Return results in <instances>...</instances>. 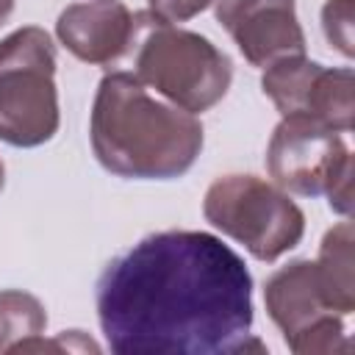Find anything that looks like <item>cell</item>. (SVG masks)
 Returning <instances> with one entry per match:
<instances>
[{
	"mask_svg": "<svg viewBox=\"0 0 355 355\" xmlns=\"http://www.w3.org/2000/svg\"><path fill=\"white\" fill-rule=\"evenodd\" d=\"M216 19L252 67L305 53L294 0H216Z\"/></svg>",
	"mask_w": 355,
	"mask_h": 355,
	"instance_id": "7",
	"label": "cell"
},
{
	"mask_svg": "<svg viewBox=\"0 0 355 355\" xmlns=\"http://www.w3.org/2000/svg\"><path fill=\"white\" fill-rule=\"evenodd\" d=\"M3 183H6V166H3V158H0V191H3Z\"/></svg>",
	"mask_w": 355,
	"mask_h": 355,
	"instance_id": "19",
	"label": "cell"
},
{
	"mask_svg": "<svg viewBox=\"0 0 355 355\" xmlns=\"http://www.w3.org/2000/svg\"><path fill=\"white\" fill-rule=\"evenodd\" d=\"M202 216L266 263L294 250L305 233L300 205L280 186L255 175H225L214 180L202 200Z\"/></svg>",
	"mask_w": 355,
	"mask_h": 355,
	"instance_id": "5",
	"label": "cell"
},
{
	"mask_svg": "<svg viewBox=\"0 0 355 355\" xmlns=\"http://www.w3.org/2000/svg\"><path fill=\"white\" fill-rule=\"evenodd\" d=\"M89 139L103 169L133 180L186 175L202 150L194 114L153 97L133 72H108L97 83Z\"/></svg>",
	"mask_w": 355,
	"mask_h": 355,
	"instance_id": "2",
	"label": "cell"
},
{
	"mask_svg": "<svg viewBox=\"0 0 355 355\" xmlns=\"http://www.w3.org/2000/svg\"><path fill=\"white\" fill-rule=\"evenodd\" d=\"M352 222H338L333 225L322 244H319V258L316 263V275L322 283V294L324 302L338 313L347 316L355 311V258H352Z\"/></svg>",
	"mask_w": 355,
	"mask_h": 355,
	"instance_id": "10",
	"label": "cell"
},
{
	"mask_svg": "<svg viewBox=\"0 0 355 355\" xmlns=\"http://www.w3.org/2000/svg\"><path fill=\"white\" fill-rule=\"evenodd\" d=\"M47 349H53V352H100V347L92 338H86L80 330H64L55 338H44L39 333V336H31L11 347V352H47Z\"/></svg>",
	"mask_w": 355,
	"mask_h": 355,
	"instance_id": "15",
	"label": "cell"
},
{
	"mask_svg": "<svg viewBox=\"0 0 355 355\" xmlns=\"http://www.w3.org/2000/svg\"><path fill=\"white\" fill-rule=\"evenodd\" d=\"M211 3H216V0H147V6H150L147 11L153 17H158L161 22L175 25V22H186V19L197 17Z\"/></svg>",
	"mask_w": 355,
	"mask_h": 355,
	"instance_id": "16",
	"label": "cell"
},
{
	"mask_svg": "<svg viewBox=\"0 0 355 355\" xmlns=\"http://www.w3.org/2000/svg\"><path fill=\"white\" fill-rule=\"evenodd\" d=\"M302 119H313L336 133L352 130V69L349 67H324L316 72L305 105Z\"/></svg>",
	"mask_w": 355,
	"mask_h": 355,
	"instance_id": "11",
	"label": "cell"
},
{
	"mask_svg": "<svg viewBox=\"0 0 355 355\" xmlns=\"http://www.w3.org/2000/svg\"><path fill=\"white\" fill-rule=\"evenodd\" d=\"M100 330L119 355H233L250 338L252 275L202 230H161L108 261L97 280Z\"/></svg>",
	"mask_w": 355,
	"mask_h": 355,
	"instance_id": "1",
	"label": "cell"
},
{
	"mask_svg": "<svg viewBox=\"0 0 355 355\" xmlns=\"http://www.w3.org/2000/svg\"><path fill=\"white\" fill-rule=\"evenodd\" d=\"M11 11H14V0H0V25L11 17Z\"/></svg>",
	"mask_w": 355,
	"mask_h": 355,
	"instance_id": "18",
	"label": "cell"
},
{
	"mask_svg": "<svg viewBox=\"0 0 355 355\" xmlns=\"http://www.w3.org/2000/svg\"><path fill=\"white\" fill-rule=\"evenodd\" d=\"M352 161L341 133L302 116H283L266 147V172L283 191L324 194L333 175Z\"/></svg>",
	"mask_w": 355,
	"mask_h": 355,
	"instance_id": "6",
	"label": "cell"
},
{
	"mask_svg": "<svg viewBox=\"0 0 355 355\" xmlns=\"http://www.w3.org/2000/svg\"><path fill=\"white\" fill-rule=\"evenodd\" d=\"M324 194H327V205L336 214H341V216H349L352 214V161H347L333 175V180L327 183Z\"/></svg>",
	"mask_w": 355,
	"mask_h": 355,
	"instance_id": "17",
	"label": "cell"
},
{
	"mask_svg": "<svg viewBox=\"0 0 355 355\" xmlns=\"http://www.w3.org/2000/svg\"><path fill=\"white\" fill-rule=\"evenodd\" d=\"M55 44L44 28L25 25L0 42V141L39 147L58 130Z\"/></svg>",
	"mask_w": 355,
	"mask_h": 355,
	"instance_id": "4",
	"label": "cell"
},
{
	"mask_svg": "<svg viewBox=\"0 0 355 355\" xmlns=\"http://www.w3.org/2000/svg\"><path fill=\"white\" fill-rule=\"evenodd\" d=\"M322 31L330 47H336L344 58H352V0H327L322 6Z\"/></svg>",
	"mask_w": 355,
	"mask_h": 355,
	"instance_id": "14",
	"label": "cell"
},
{
	"mask_svg": "<svg viewBox=\"0 0 355 355\" xmlns=\"http://www.w3.org/2000/svg\"><path fill=\"white\" fill-rule=\"evenodd\" d=\"M133 44V75L158 97L194 116L214 108L230 89V58L194 31L161 22L150 11H141Z\"/></svg>",
	"mask_w": 355,
	"mask_h": 355,
	"instance_id": "3",
	"label": "cell"
},
{
	"mask_svg": "<svg viewBox=\"0 0 355 355\" xmlns=\"http://www.w3.org/2000/svg\"><path fill=\"white\" fill-rule=\"evenodd\" d=\"M288 349L297 355H316V352H347L349 341L344 333V322L338 313H327L300 336L288 341Z\"/></svg>",
	"mask_w": 355,
	"mask_h": 355,
	"instance_id": "13",
	"label": "cell"
},
{
	"mask_svg": "<svg viewBox=\"0 0 355 355\" xmlns=\"http://www.w3.org/2000/svg\"><path fill=\"white\" fill-rule=\"evenodd\" d=\"M263 302L269 311V319L283 333V341L288 344L294 336L324 319L327 313H336L322 294V283L316 275L313 261H291L280 266L275 275H269L263 286Z\"/></svg>",
	"mask_w": 355,
	"mask_h": 355,
	"instance_id": "9",
	"label": "cell"
},
{
	"mask_svg": "<svg viewBox=\"0 0 355 355\" xmlns=\"http://www.w3.org/2000/svg\"><path fill=\"white\" fill-rule=\"evenodd\" d=\"M139 22L141 11L130 14L119 0H89L58 14L55 36L83 64H114L133 47Z\"/></svg>",
	"mask_w": 355,
	"mask_h": 355,
	"instance_id": "8",
	"label": "cell"
},
{
	"mask_svg": "<svg viewBox=\"0 0 355 355\" xmlns=\"http://www.w3.org/2000/svg\"><path fill=\"white\" fill-rule=\"evenodd\" d=\"M47 311L44 305L19 288L0 291V352H11L14 344L44 333Z\"/></svg>",
	"mask_w": 355,
	"mask_h": 355,
	"instance_id": "12",
	"label": "cell"
}]
</instances>
